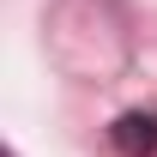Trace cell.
<instances>
[{"label": "cell", "instance_id": "cell-1", "mask_svg": "<svg viewBox=\"0 0 157 157\" xmlns=\"http://www.w3.org/2000/svg\"><path fill=\"white\" fill-rule=\"evenodd\" d=\"M109 139H115L127 157H145V151H157V115H121L115 127H109Z\"/></svg>", "mask_w": 157, "mask_h": 157}]
</instances>
